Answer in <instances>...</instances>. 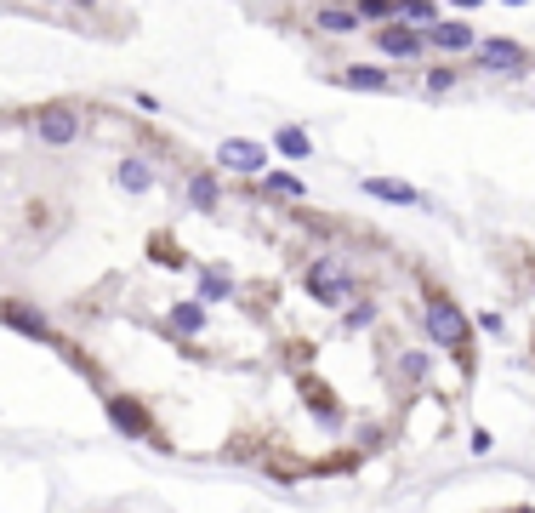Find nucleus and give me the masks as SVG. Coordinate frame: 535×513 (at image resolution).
Instances as JSON below:
<instances>
[{
  "mask_svg": "<svg viewBox=\"0 0 535 513\" xmlns=\"http://www.w3.org/2000/svg\"><path fill=\"white\" fill-rule=\"evenodd\" d=\"M115 183L125 194H143L149 183H154V171H149V160H120V171H115Z\"/></svg>",
  "mask_w": 535,
  "mask_h": 513,
  "instance_id": "dca6fc26",
  "label": "nucleus"
},
{
  "mask_svg": "<svg viewBox=\"0 0 535 513\" xmlns=\"http://www.w3.org/2000/svg\"><path fill=\"white\" fill-rule=\"evenodd\" d=\"M513 513H535V508H513Z\"/></svg>",
  "mask_w": 535,
  "mask_h": 513,
  "instance_id": "5701e85b",
  "label": "nucleus"
},
{
  "mask_svg": "<svg viewBox=\"0 0 535 513\" xmlns=\"http://www.w3.org/2000/svg\"><path fill=\"white\" fill-rule=\"evenodd\" d=\"M188 206H194L200 217H217V211H223V189H217L211 171H194V177H188Z\"/></svg>",
  "mask_w": 535,
  "mask_h": 513,
  "instance_id": "1a4fd4ad",
  "label": "nucleus"
},
{
  "mask_svg": "<svg viewBox=\"0 0 535 513\" xmlns=\"http://www.w3.org/2000/svg\"><path fill=\"white\" fill-rule=\"evenodd\" d=\"M428 331H433L438 348L467 354V320H462V308H455L445 291H428Z\"/></svg>",
  "mask_w": 535,
  "mask_h": 513,
  "instance_id": "f03ea898",
  "label": "nucleus"
},
{
  "mask_svg": "<svg viewBox=\"0 0 535 513\" xmlns=\"http://www.w3.org/2000/svg\"><path fill=\"white\" fill-rule=\"evenodd\" d=\"M428 46H438V52H473V46H479V35H473V29H467V23H438L433 29V35H428Z\"/></svg>",
  "mask_w": 535,
  "mask_h": 513,
  "instance_id": "9b49d317",
  "label": "nucleus"
},
{
  "mask_svg": "<svg viewBox=\"0 0 535 513\" xmlns=\"http://www.w3.org/2000/svg\"><path fill=\"white\" fill-rule=\"evenodd\" d=\"M274 149L285 154V160H308V154H313V137H308L302 126H279V132H274Z\"/></svg>",
  "mask_w": 535,
  "mask_h": 513,
  "instance_id": "2eb2a0df",
  "label": "nucleus"
},
{
  "mask_svg": "<svg viewBox=\"0 0 535 513\" xmlns=\"http://www.w3.org/2000/svg\"><path fill=\"white\" fill-rule=\"evenodd\" d=\"M0 325H12V331H23V337H35V342H57L52 320H46L40 308H29V303H0Z\"/></svg>",
  "mask_w": 535,
  "mask_h": 513,
  "instance_id": "6e6552de",
  "label": "nucleus"
},
{
  "mask_svg": "<svg viewBox=\"0 0 535 513\" xmlns=\"http://www.w3.org/2000/svg\"><path fill=\"white\" fill-rule=\"evenodd\" d=\"M171 325H177V337L206 331V308H200V303H177V314H171Z\"/></svg>",
  "mask_w": 535,
  "mask_h": 513,
  "instance_id": "6ab92c4d",
  "label": "nucleus"
},
{
  "mask_svg": "<svg viewBox=\"0 0 535 513\" xmlns=\"http://www.w3.org/2000/svg\"><path fill=\"white\" fill-rule=\"evenodd\" d=\"M342 86H353V91H393L387 69H376V64H353V69H342Z\"/></svg>",
  "mask_w": 535,
  "mask_h": 513,
  "instance_id": "4468645a",
  "label": "nucleus"
},
{
  "mask_svg": "<svg viewBox=\"0 0 535 513\" xmlns=\"http://www.w3.org/2000/svg\"><path fill=\"white\" fill-rule=\"evenodd\" d=\"M257 194H279V200H308V183L296 171H262L257 177Z\"/></svg>",
  "mask_w": 535,
  "mask_h": 513,
  "instance_id": "9d476101",
  "label": "nucleus"
},
{
  "mask_svg": "<svg viewBox=\"0 0 535 513\" xmlns=\"http://www.w3.org/2000/svg\"><path fill=\"white\" fill-rule=\"evenodd\" d=\"M479 69L518 74V69H530V52L518 40H507V35H490V40H479Z\"/></svg>",
  "mask_w": 535,
  "mask_h": 513,
  "instance_id": "423d86ee",
  "label": "nucleus"
},
{
  "mask_svg": "<svg viewBox=\"0 0 535 513\" xmlns=\"http://www.w3.org/2000/svg\"><path fill=\"white\" fill-rule=\"evenodd\" d=\"M103 411H108V423H115V433H125V440H149V445H160V433H154L149 411L137 406V399H125V394H108V399H103Z\"/></svg>",
  "mask_w": 535,
  "mask_h": 513,
  "instance_id": "20e7f679",
  "label": "nucleus"
},
{
  "mask_svg": "<svg viewBox=\"0 0 535 513\" xmlns=\"http://www.w3.org/2000/svg\"><path fill=\"white\" fill-rule=\"evenodd\" d=\"M228 291H234V286H228V279H223V274H211V269H200V308H206V303H223V297H228Z\"/></svg>",
  "mask_w": 535,
  "mask_h": 513,
  "instance_id": "aec40b11",
  "label": "nucleus"
},
{
  "mask_svg": "<svg viewBox=\"0 0 535 513\" xmlns=\"http://www.w3.org/2000/svg\"><path fill=\"white\" fill-rule=\"evenodd\" d=\"M428 354H404V377H411V382H421V377H428Z\"/></svg>",
  "mask_w": 535,
  "mask_h": 513,
  "instance_id": "412c9836",
  "label": "nucleus"
},
{
  "mask_svg": "<svg viewBox=\"0 0 535 513\" xmlns=\"http://www.w3.org/2000/svg\"><path fill=\"white\" fill-rule=\"evenodd\" d=\"M359 189H365L370 200H387V206H416V200H421L411 183H387V177H365Z\"/></svg>",
  "mask_w": 535,
  "mask_h": 513,
  "instance_id": "f8f14e48",
  "label": "nucleus"
},
{
  "mask_svg": "<svg viewBox=\"0 0 535 513\" xmlns=\"http://www.w3.org/2000/svg\"><path fill=\"white\" fill-rule=\"evenodd\" d=\"M455 86V69H433L428 74V91H450Z\"/></svg>",
  "mask_w": 535,
  "mask_h": 513,
  "instance_id": "4be33fe9",
  "label": "nucleus"
},
{
  "mask_svg": "<svg viewBox=\"0 0 535 513\" xmlns=\"http://www.w3.org/2000/svg\"><path fill=\"white\" fill-rule=\"evenodd\" d=\"M399 23H404V29H428V35H433L445 18H438V6H428V0H411V6L399 12Z\"/></svg>",
  "mask_w": 535,
  "mask_h": 513,
  "instance_id": "a211bd4d",
  "label": "nucleus"
},
{
  "mask_svg": "<svg viewBox=\"0 0 535 513\" xmlns=\"http://www.w3.org/2000/svg\"><path fill=\"white\" fill-rule=\"evenodd\" d=\"M35 132H40V143H52V149L74 143V137H81V108L74 103H40L35 108Z\"/></svg>",
  "mask_w": 535,
  "mask_h": 513,
  "instance_id": "7ed1b4c3",
  "label": "nucleus"
},
{
  "mask_svg": "<svg viewBox=\"0 0 535 513\" xmlns=\"http://www.w3.org/2000/svg\"><path fill=\"white\" fill-rule=\"evenodd\" d=\"M421 46H428V35H416V29H404V23H387L382 35H376V52L393 57V64H416Z\"/></svg>",
  "mask_w": 535,
  "mask_h": 513,
  "instance_id": "0eeeda50",
  "label": "nucleus"
},
{
  "mask_svg": "<svg viewBox=\"0 0 535 513\" xmlns=\"http://www.w3.org/2000/svg\"><path fill=\"white\" fill-rule=\"evenodd\" d=\"M353 291H359V279H353V269H342L336 257H313L308 262V297L319 303V308L353 303Z\"/></svg>",
  "mask_w": 535,
  "mask_h": 513,
  "instance_id": "f257e3e1",
  "label": "nucleus"
},
{
  "mask_svg": "<svg viewBox=\"0 0 535 513\" xmlns=\"http://www.w3.org/2000/svg\"><path fill=\"white\" fill-rule=\"evenodd\" d=\"M313 29H325V35H353L359 12H348V6H313Z\"/></svg>",
  "mask_w": 535,
  "mask_h": 513,
  "instance_id": "ddd939ff",
  "label": "nucleus"
},
{
  "mask_svg": "<svg viewBox=\"0 0 535 513\" xmlns=\"http://www.w3.org/2000/svg\"><path fill=\"white\" fill-rule=\"evenodd\" d=\"M217 160H223V171H240V177H262L268 171V149L251 143V137H228L223 149H217Z\"/></svg>",
  "mask_w": 535,
  "mask_h": 513,
  "instance_id": "39448f33",
  "label": "nucleus"
},
{
  "mask_svg": "<svg viewBox=\"0 0 535 513\" xmlns=\"http://www.w3.org/2000/svg\"><path fill=\"white\" fill-rule=\"evenodd\" d=\"M359 23H399V12H404V0H359Z\"/></svg>",
  "mask_w": 535,
  "mask_h": 513,
  "instance_id": "f3484780",
  "label": "nucleus"
}]
</instances>
